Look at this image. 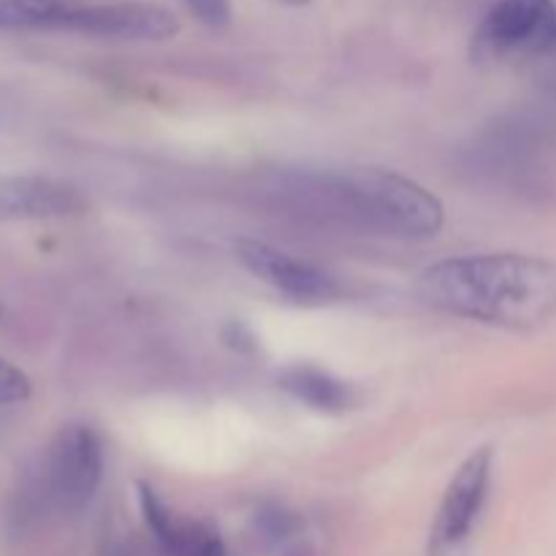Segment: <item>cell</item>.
Segmentation results:
<instances>
[{
    "label": "cell",
    "instance_id": "6da1fadb",
    "mask_svg": "<svg viewBox=\"0 0 556 556\" xmlns=\"http://www.w3.org/2000/svg\"><path fill=\"white\" fill-rule=\"evenodd\" d=\"M291 215L394 239H429L443 228L438 195L389 168H293L266 185Z\"/></svg>",
    "mask_w": 556,
    "mask_h": 556
},
{
    "label": "cell",
    "instance_id": "7a4b0ae2",
    "mask_svg": "<svg viewBox=\"0 0 556 556\" xmlns=\"http://www.w3.org/2000/svg\"><path fill=\"white\" fill-rule=\"evenodd\" d=\"M418 293L443 313L530 329L556 313V266L519 253L465 255L429 266Z\"/></svg>",
    "mask_w": 556,
    "mask_h": 556
},
{
    "label": "cell",
    "instance_id": "3957f363",
    "mask_svg": "<svg viewBox=\"0 0 556 556\" xmlns=\"http://www.w3.org/2000/svg\"><path fill=\"white\" fill-rule=\"evenodd\" d=\"M103 478V443L87 424H65L49 443L36 476L20 489L11 521L27 519L43 510L79 514L96 497Z\"/></svg>",
    "mask_w": 556,
    "mask_h": 556
},
{
    "label": "cell",
    "instance_id": "277c9868",
    "mask_svg": "<svg viewBox=\"0 0 556 556\" xmlns=\"http://www.w3.org/2000/svg\"><path fill=\"white\" fill-rule=\"evenodd\" d=\"M556 38L552 0H500L481 22L472 41L478 60L535 58Z\"/></svg>",
    "mask_w": 556,
    "mask_h": 556
},
{
    "label": "cell",
    "instance_id": "5b68a950",
    "mask_svg": "<svg viewBox=\"0 0 556 556\" xmlns=\"http://www.w3.org/2000/svg\"><path fill=\"white\" fill-rule=\"evenodd\" d=\"M60 30L112 41H168L179 33V22L172 11L155 3H74Z\"/></svg>",
    "mask_w": 556,
    "mask_h": 556
},
{
    "label": "cell",
    "instance_id": "8992f818",
    "mask_svg": "<svg viewBox=\"0 0 556 556\" xmlns=\"http://www.w3.org/2000/svg\"><path fill=\"white\" fill-rule=\"evenodd\" d=\"M233 253L250 275L293 302H331L340 296V286L329 271L293 258L286 250H277L258 239H237Z\"/></svg>",
    "mask_w": 556,
    "mask_h": 556
},
{
    "label": "cell",
    "instance_id": "52a82bcc",
    "mask_svg": "<svg viewBox=\"0 0 556 556\" xmlns=\"http://www.w3.org/2000/svg\"><path fill=\"white\" fill-rule=\"evenodd\" d=\"M489 481H492V451L478 448L462 462L445 489L438 525H434V541L440 546H459L470 535L486 503Z\"/></svg>",
    "mask_w": 556,
    "mask_h": 556
},
{
    "label": "cell",
    "instance_id": "ba28073f",
    "mask_svg": "<svg viewBox=\"0 0 556 556\" xmlns=\"http://www.w3.org/2000/svg\"><path fill=\"white\" fill-rule=\"evenodd\" d=\"M85 210V195L76 185L38 174L0 177V223L54 220Z\"/></svg>",
    "mask_w": 556,
    "mask_h": 556
},
{
    "label": "cell",
    "instance_id": "9c48e42d",
    "mask_svg": "<svg viewBox=\"0 0 556 556\" xmlns=\"http://www.w3.org/2000/svg\"><path fill=\"white\" fill-rule=\"evenodd\" d=\"M277 383L293 400L304 402L320 413H345L358 405L356 386L345 383L337 375L313 367V364H296V367L282 369Z\"/></svg>",
    "mask_w": 556,
    "mask_h": 556
},
{
    "label": "cell",
    "instance_id": "30bf717a",
    "mask_svg": "<svg viewBox=\"0 0 556 556\" xmlns=\"http://www.w3.org/2000/svg\"><path fill=\"white\" fill-rule=\"evenodd\" d=\"M71 0H0V30H60Z\"/></svg>",
    "mask_w": 556,
    "mask_h": 556
},
{
    "label": "cell",
    "instance_id": "8fae6325",
    "mask_svg": "<svg viewBox=\"0 0 556 556\" xmlns=\"http://www.w3.org/2000/svg\"><path fill=\"white\" fill-rule=\"evenodd\" d=\"M33 383L16 364L0 356V405H22L30 400Z\"/></svg>",
    "mask_w": 556,
    "mask_h": 556
},
{
    "label": "cell",
    "instance_id": "7c38bea8",
    "mask_svg": "<svg viewBox=\"0 0 556 556\" xmlns=\"http://www.w3.org/2000/svg\"><path fill=\"white\" fill-rule=\"evenodd\" d=\"M185 5L210 27H226L231 22V0H185Z\"/></svg>",
    "mask_w": 556,
    "mask_h": 556
},
{
    "label": "cell",
    "instance_id": "4fadbf2b",
    "mask_svg": "<svg viewBox=\"0 0 556 556\" xmlns=\"http://www.w3.org/2000/svg\"><path fill=\"white\" fill-rule=\"evenodd\" d=\"M286 556H315L309 548H293V552H288Z\"/></svg>",
    "mask_w": 556,
    "mask_h": 556
}]
</instances>
